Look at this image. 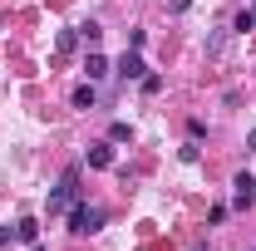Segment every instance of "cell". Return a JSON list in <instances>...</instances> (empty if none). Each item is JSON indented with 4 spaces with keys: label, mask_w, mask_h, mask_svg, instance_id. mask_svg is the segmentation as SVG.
Returning <instances> with one entry per match:
<instances>
[{
    "label": "cell",
    "mask_w": 256,
    "mask_h": 251,
    "mask_svg": "<svg viewBox=\"0 0 256 251\" xmlns=\"http://www.w3.org/2000/svg\"><path fill=\"white\" fill-rule=\"evenodd\" d=\"M143 69H148V64L138 60V50H128L124 60H118V74H124V79H143Z\"/></svg>",
    "instance_id": "obj_4"
},
{
    "label": "cell",
    "mask_w": 256,
    "mask_h": 251,
    "mask_svg": "<svg viewBox=\"0 0 256 251\" xmlns=\"http://www.w3.org/2000/svg\"><path fill=\"white\" fill-rule=\"evenodd\" d=\"M69 226H74L79 236H89V232H98V226H104V207H84V202H79V207L69 212Z\"/></svg>",
    "instance_id": "obj_2"
},
{
    "label": "cell",
    "mask_w": 256,
    "mask_h": 251,
    "mask_svg": "<svg viewBox=\"0 0 256 251\" xmlns=\"http://www.w3.org/2000/svg\"><path fill=\"white\" fill-rule=\"evenodd\" d=\"M232 202H236V207H252V202H256V178H252V172H236V182H232Z\"/></svg>",
    "instance_id": "obj_3"
},
{
    "label": "cell",
    "mask_w": 256,
    "mask_h": 251,
    "mask_svg": "<svg viewBox=\"0 0 256 251\" xmlns=\"http://www.w3.org/2000/svg\"><path fill=\"white\" fill-rule=\"evenodd\" d=\"M98 104V89L94 84H79V89H74V108H94Z\"/></svg>",
    "instance_id": "obj_8"
},
{
    "label": "cell",
    "mask_w": 256,
    "mask_h": 251,
    "mask_svg": "<svg viewBox=\"0 0 256 251\" xmlns=\"http://www.w3.org/2000/svg\"><path fill=\"white\" fill-rule=\"evenodd\" d=\"M128 138H133V128H128V124H114V128H108V143H128Z\"/></svg>",
    "instance_id": "obj_12"
},
{
    "label": "cell",
    "mask_w": 256,
    "mask_h": 251,
    "mask_svg": "<svg viewBox=\"0 0 256 251\" xmlns=\"http://www.w3.org/2000/svg\"><path fill=\"white\" fill-rule=\"evenodd\" d=\"M89 168H114V148L108 143H94L89 148Z\"/></svg>",
    "instance_id": "obj_7"
},
{
    "label": "cell",
    "mask_w": 256,
    "mask_h": 251,
    "mask_svg": "<svg viewBox=\"0 0 256 251\" xmlns=\"http://www.w3.org/2000/svg\"><path fill=\"white\" fill-rule=\"evenodd\" d=\"M74 192H79V168H69V172L60 178V188L50 192V202H44V207H50V212H64V207L74 202Z\"/></svg>",
    "instance_id": "obj_1"
},
{
    "label": "cell",
    "mask_w": 256,
    "mask_h": 251,
    "mask_svg": "<svg viewBox=\"0 0 256 251\" xmlns=\"http://www.w3.org/2000/svg\"><path fill=\"white\" fill-rule=\"evenodd\" d=\"M15 236L34 246V242H40V222H34V217H20V222H15Z\"/></svg>",
    "instance_id": "obj_6"
},
{
    "label": "cell",
    "mask_w": 256,
    "mask_h": 251,
    "mask_svg": "<svg viewBox=\"0 0 256 251\" xmlns=\"http://www.w3.org/2000/svg\"><path fill=\"white\" fill-rule=\"evenodd\" d=\"M74 44H79V34H74V30H60V40H54V54H60V60H64V54H74Z\"/></svg>",
    "instance_id": "obj_9"
},
{
    "label": "cell",
    "mask_w": 256,
    "mask_h": 251,
    "mask_svg": "<svg viewBox=\"0 0 256 251\" xmlns=\"http://www.w3.org/2000/svg\"><path fill=\"white\" fill-rule=\"evenodd\" d=\"M84 74H89V84H98V79L108 74V60H104L98 50H89V60H84Z\"/></svg>",
    "instance_id": "obj_5"
},
{
    "label": "cell",
    "mask_w": 256,
    "mask_h": 251,
    "mask_svg": "<svg viewBox=\"0 0 256 251\" xmlns=\"http://www.w3.org/2000/svg\"><path fill=\"white\" fill-rule=\"evenodd\" d=\"M168 5H172V10H178V15H182V10H188L192 0H168Z\"/></svg>",
    "instance_id": "obj_13"
},
{
    "label": "cell",
    "mask_w": 256,
    "mask_h": 251,
    "mask_svg": "<svg viewBox=\"0 0 256 251\" xmlns=\"http://www.w3.org/2000/svg\"><path fill=\"white\" fill-rule=\"evenodd\" d=\"M232 30H236V34H252L256 30V10H242V15L232 20Z\"/></svg>",
    "instance_id": "obj_10"
},
{
    "label": "cell",
    "mask_w": 256,
    "mask_h": 251,
    "mask_svg": "<svg viewBox=\"0 0 256 251\" xmlns=\"http://www.w3.org/2000/svg\"><path fill=\"white\" fill-rule=\"evenodd\" d=\"M79 40H84V44H89V50H94L98 40H104V30H98L94 20H89V25H79Z\"/></svg>",
    "instance_id": "obj_11"
},
{
    "label": "cell",
    "mask_w": 256,
    "mask_h": 251,
    "mask_svg": "<svg viewBox=\"0 0 256 251\" xmlns=\"http://www.w3.org/2000/svg\"><path fill=\"white\" fill-rule=\"evenodd\" d=\"M246 148H252V153H256V128H252V138H246Z\"/></svg>",
    "instance_id": "obj_14"
}]
</instances>
